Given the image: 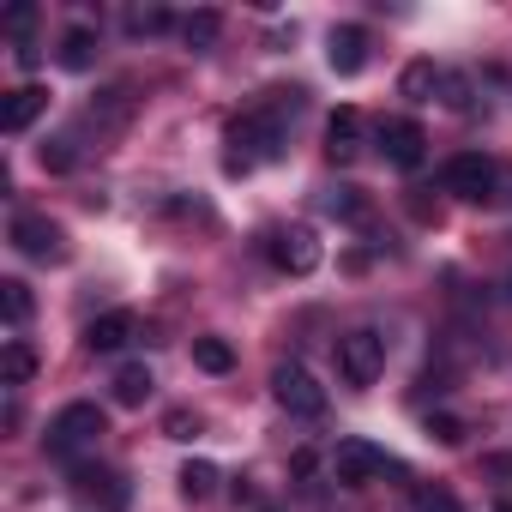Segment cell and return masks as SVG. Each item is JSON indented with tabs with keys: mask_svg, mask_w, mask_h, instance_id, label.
<instances>
[{
	"mask_svg": "<svg viewBox=\"0 0 512 512\" xmlns=\"http://www.w3.org/2000/svg\"><path fill=\"white\" fill-rule=\"evenodd\" d=\"M302 109V91H272L260 109H247L235 127H229V175H247L272 157H284L290 145V115Z\"/></svg>",
	"mask_w": 512,
	"mask_h": 512,
	"instance_id": "cell-1",
	"label": "cell"
},
{
	"mask_svg": "<svg viewBox=\"0 0 512 512\" xmlns=\"http://www.w3.org/2000/svg\"><path fill=\"white\" fill-rule=\"evenodd\" d=\"M31 374H37V350L13 338L7 350H0V386H31Z\"/></svg>",
	"mask_w": 512,
	"mask_h": 512,
	"instance_id": "cell-17",
	"label": "cell"
},
{
	"mask_svg": "<svg viewBox=\"0 0 512 512\" xmlns=\"http://www.w3.org/2000/svg\"><path fill=\"white\" fill-rule=\"evenodd\" d=\"M217 37H223V19H217L211 7H205V13H187V19H181V43H187V49H211Z\"/></svg>",
	"mask_w": 512,
	"mask_h": 512,
	"instance_id": "cell-18",
	"label": "cell"
},
{
	"mask_svg": "<svg viewBox=\"0 0 512 512\" xmlns=\"http://www.w3.org/2000/svg\"><path fill=\"white\" fill-rule=\"evenodd\" d=\"M272 398H278L290 416H326V386H320L302 362H278V368H272Z\"/></svg>",
	"mask_w": 512,
	"mask_h": 512,
	"instance_id": "cell-7",
	"label": "cell"
},
{
	"mask_svg": "<svg viewBox=\"0 0 512 512\" xmlns=\"http://www.w3.org/2000/svg\"><path fill=\"white\" fill-rule=\"evenodd\" d=\"M103 434H109V416H103L97 404H67V410L49 422V452H55V458H79V452H91Z\"/></svg>",
	"mask_w": 512,
	"mask_h": 512,
	"instance_id": "cell-2",
	"label": "cell"
},
{
	"mask_svg": "<svg viewBox=\"0 0 512 512\" xmlns=\"http://www.w3.org/2000/svg\"><path fill=\"white\" fill-rule=\"evenodd\" d=\"M31 25H37V7H31V0H19V7L7 13V37H13L19 49H31Z\"/></svg>",
	"mask_w": 512,
	"mask_h": 512,
	"instance_id": "cell-26",
	"label": "cell"
},
{
	"mask_svg": "<svg viewBox=\"0 0 512 512\" xmlns=\"http://www.w3.org/2000/svg\"><path fill=\"white\" fill-rule=\"evenodd\" d=\"M326 61H332V73H362L368 67V31L362 25H338L332 37H326Z\"/></svg>",
	"mask_w": 512,
	"mask_h": 512,
	"instance_id": "cell-11",
	"label": "cell"
},
{
	"mask_svg": "<svg viewBox=\"0 0 512 512\" xmlns=\"http://www.w3.org/2000/svg\"><path fill=\"white\" fill-rule=\"evenodd\" d=\"M356 151H362V115L356 109H338L332 127H326V157L332 163H350Z\"/></svg>",
	"mask_w": 512,
	"mask_h": 512,
	"instance_id": "cell-14",
	"label": "cell"
},
{
	"mask_svg": "<svg viewBox=\"0 0 512 512\" xmlns=\"http://www.w3.org/2000/svg\"><path fill=\"white\" fill-rule=\"evenodd\" d=\"M320 205H326L332 217H362V193H356V187H332Z\"/></svg>",
	"mask_w": 512,
	"mask_h": 512,
	"instance_id": "cell-28",
	"label": "cell"
},
{
	"mask_svg": "<svg viewBox=\"0 0 512 512\" xmlns=\"http://www.w3.org/2000/svg\"><path fill=\"white\" fill-rule=\"evenodd\" d=\"M440 187H446L452 199L488 205V199H494V187H500V163H494V157H482V151H458V157L440 169Z\"/></svg>",
	"mask_w": 512,
	"mask_h": 512,
	"instance_id": "cell-3",
	"label": "cell"
},
{
	"mask_svg": "<svg viewBox=\"0 0 512 512\" xmlns=\"http://www.w3.org/2000/svg\"><path fill=\"white\" fill-rule=\"evenodd\" d=\"M422 151H428V133H422L416 121H404V115H398V121H386V127H380V157H386L392 169H416V163H422Z\"/></svg>",
	"mask_w": 512,
	"mask_h": 512,
	"instance_id": "cell-9",
	"label": "cell"
},
{
	"mask_svg": "<svg viewBox=\"0 0 512 512\" xmlns=\"http://www.w3.org/2000/svg\"><path fill=\"white\" fill-rule=\"evenodd\" d=\"M193 362H199L205 374H229V368H235V350H229L223 338H193Z\"/></svg>",
	"mask_w": 512,
	"mask_h": 512,
	"instance_id": "cell-21",
	"label": "cell"
},
{
	"mask_svg": "<svg viewBox=\"0 0 512 512\" xmlns=\"http://www.w3.org/2000/svg\"><path fill=\"white\" fill-rule=\"evenodd\" d=\"M109 386H115V404L139 410V404L151 398V386H157V380H151V368H145V362H127V368H115V380H109Z\"/></svg>",
	"mask_w": 512,
	"mask_h": 512,
	"instance_id": "cell-15",
	"label": "cell"
},
{
	"mask_svg": "<svg viewBox=\"0 0 512 512\" xmlns=\"http://www.w3.org/2000/svg\"><path fill=\"white\" fill-rule=\"evenodd\" d=\"M37 163H43L49 175H67V169L79 163V151H73V139H43V145H37Z\"/></svg>",
	"mask_w": 512,
	"mask_h": 512,
	"instance_id": "cell-22",
	"label": "cell"
},
{
	"mask_svg": "<svg viewBox=\"0 0 512 512\" xmlns=\"http://www.w3.org/2000/svg\"><path fill=\"white\" fill-rule=\"evenodd\" d=\"M428 440L458 446V440H464V422H458V416H428Z\"/></svg>",
	"mask_w": 512,
	"mask_h": 512,
	"instance_id": "cell-30",
	"label": "cell"
},
{
	"mask_svg": "<svg viewBox=\"0 0 512 512\" xmlns=\"http://www.w3.org/2000/svg\"><path fill=\"white\" fill-rule=\"evenodd\" d=\"M506 302H512V272H506Z\"/></svg>",
	"mask_w": 512,
	"mask_h": 512,
	"instance_id": "cell-32",
	"label": "cell"
},
{
	"mask_svg": "<svg viewBox=\"0 0 512 512\" xmlns=\"http://www.w3.org/2000/svg\"><path fill=\"white\" fill-rule=\"evenodd\" d=\"M494 512H512V506H506V500H500V506H494Z\"/></svg>",
	"mask_w": 512,
	"mask_h": 512,
	"instance_id": "cell-33",
	"label": "cell"
},
{
	"mask_svg": "<svg viewBox=\"0 0 512 512\" xmlns=\"http://www.w3.org/2000/svg\"><path fill=\"white\" fill-rule=\"evenodd\" d=\"M416 512H464V506H458V494H452V488L422 482V488H416Z\"/></svg>",
	"mask_w": 512,
	"mask_h": 512,
	"instance_id": "cell-23",
	"label": "cell"
},
{
	"mask_svg": "<svg viewBox=\"0 0 512 512\" xmlns=\"http://www.w3.org/2000/svg\"><path fill=\"white\" fill-rule=\"evenodd\" d=\"M392 464H386V452L380 446H368V440H338V452H332V476L344 482V488H368L374 476H386Z\"/></svg>",
	"mask_w": 512,
	"mask_h": 512,
	"instance_id": "cell-8",
	"label": "cell"
},
{
	"mask_svg": "<svg viewBox=\"0 0 512 512\" xmlns=\"http://www.w3.org/2000/svg\"><path fill=\"white\" fill-rule=\"evenodd\" d=\"M338 374H344V386H374L380 374H386V338L380 332H344L338 338Z\"/></svg>",
	"mask_w": 512,
	"mask_h": 512,
	"instance_id": "cell-5",
	"label": "cell"
},
{
	"mask_svg": "<svg viewBox=\"0 0 512 512\" xmlns=\"http://www.w3.org/2000/svg\"><path fill=\"white\" fill-rule=\"evenodd\" d=\"M266 253H272V266L290 272V278H308L320 272V235L308 223H290V229H272L266 235Z\"/></svg>",
	"mask_w": 512,
	"mask_h": 512,
	"instance_id": "cell-6",
	"label": "cell"
},
{
	"mask_svg": "<svg viewBox=\"0 0 512 512\" xmlns=\"http://www.w3.org/2000/svg\"><path fill=\"white\" fill-rule=\"evenodd\" d=\"M37 115H49V91L43 85H19V91H7V103H0V133H25Z\"/></svg>",
	"mask_w": 512,
	"mask_h": 512,
	"instance_id": "cell-13",
	"label": "cell"
},
{
	"mask_svg": "<svg viewBox=\"0 0 512 512\" xmlns=\"http://www.w3.org/2000/svg\"><path fill=\"white\" fill-rule=\"evenodd\" d=\"M133 332H139V320L127 308H115V314H103V320L85 326V344H91V356H115V350L133 344Z\"/></svg>",
	"mask_w": 512,
	"mask_h": 512,
	"instance_id": "cell-12",
	"label": "cell"
},
{
	"mask_svg": "<svg viewBox=\"0 0 512 512\" xmlns=\"http://www.w3.org/2000/svg\"><path fill=\"white\" fill-rule=\"evenodd\" d=\"M175 482H181V494H187V500H205V494L217 488V464H205V458H187Z\"/></svg>",
	"mask_w": 512,
	"mask_h": 512,
	"instance_id": "cell-20",
	"label": "cell"
},
{
	"mask_svg": "<svg viewBox=\"0 0 512 512\" xmlns=\"http://www.w3.org/2000/svg\"><path fill=\"white\" fill-rule=\"evenodd\" d=\"M398 91H404L410 103H434V97H440V67H434V61H410V67L398 73Z\"/></svg>",
	"mask_w": 512,
	"mask_h": 512,
	"instance_id": "cell-16",
	"label": "cell"
},
{
	"mask_svg": "<svg viewBox=\"0 0 512 512\" xmlns=\"http://www.w3.org/2000/svg\"><path fill=\"white\" fill-rule=\"evenodd\" d=\"M73 488L85 500H103V512H127V482L115 470H103V464H79L73 470Z\"/></svg>",
	"mask_w": 512,
	"mask_h": 512,
	"instance_id": "cell-10",
	"label": "cell"
},
{
	"mask_svg": "<svg viewBox=\"0 0 512 512\" xmlns=\"http://www.w3.org/2000/svg\"><path fill=\"white\" fill-rule=\"evenodd\" d=\"M91 61H97V31H85V25H79V31H67V37H61V67L85 73Z\"/></svg>",
	"mask_w": 512,
	"mask_h": 512,
	"instance_id": "cell-19",
	"label": "cell"
},
{
	"mask_svg": "<svg viewBox=\"0 0 512 512\" xmlns=\"http://www.w3.org/2000/svg\"><path fill=\"white\" fill-rule=\"evenodd\" d=\"M0 290H7V320H13V326H25V320H31V284L7 278V284H0Z\"/></svg>",
	"mask_w": 512,
	"mask_h": 512,
	"instance_id": "cell-27",
	"label": "cell"
},
{
	"mask_svg": "<svg viewBox=\"0 0 512 512\" xmlns=\"http://www.w3.org/2000/svg\"><path fill=\"white\" fill-rule=\"evenodd\" d=\"M470 97H476V91H470V79L440 67V103H446V109H470Z\"/></svg>",
	"mask_w": 512,
	"mask_h": 512,
	"instance_id": "cell-25",
	"label": "cell"
},
{
	"mask_svg": "<svg viewBox=\"0 0 512 512\" xmlns=\"http://www.w3.org/2000/svg\"><path fill=\"white\" fill-rule=\"evenodd\" d=\"M482 470H494V476H512V458H482Z\"/></svg>",
	"mask_w": 512,
	"mask_h": 512,
	"instance_id": "cell-31",
	"label": "cell"
},
{
	"mask_svg": "<svg viewBox=\"0 0 512 512\" xmlns=\"http://www.w3.org/2000/svg\"><path fill=\"white\" fill-rule=\"evenodd\" d=\"M127 31H133V37H157V31H169V13H163V7H133V13H127Z\"/></svg>",
	"mask_w": 512,
	"mask_h": 512,
	"instance_id": "cell-24",
	"label": "cell"
},
{
	"mask_svg": "<svg viewBox=\"0 0 512 512\" xmlns=\"http://www.w3.org/2000/svg\"><path fill=\"white\" fill-rule=\"evenodd\" d=\"M163 434H169V440H193V434H199V416H193V410H169V416H163Z\"/></svg>",
	"mask_w": 512,
	"mask_h": 512,
	"instance_id": "cell-29",
	"label": "cell"
},
{
	"mask_svg": "<svg viewBox=\"0 0 512 512\" xmlns=\"http://www.w3.org/2000/svg\"><path fill=\"white\" fill-rule=\"evenodd\" d=\"M13 247L37 266H61L67 260V229L55 217H43V211H19L13 217Z\"/></svg>",
	"mask_w": 512,
	"mask_h": 512,
	"instance_id": "cell-4",
	"label": "cell"
}]
</instances>
